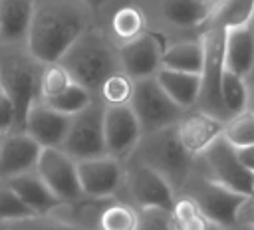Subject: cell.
Masks as SVG:
<instances>
[{
	"instance_id": "cell-18",
	"label": "cell",
	"mask_w": 254,
	"mask_h": 230,
	"mask_svg": "<svg viewBox=\"0 0 254 230\" xmlns=\"http://www.w3.org/2000/svg\"><path fill=\"white\" fill-rule=\"evenodd\" d=\"M42 147L24 131H12L0 141V180L14 178L36 169Z\"/></svg>"
},
{
	"instance_id": "cell-3",
	"label": "cell",
	"mask_w": 254,
	"mask_h": 230,
	"mask_svg": "<svg viewBox=\"0 0 254 230\" xmlns=\"http://www.w3.org/2000/svg\"><path fill=\"white\" fill-rule=\"evenodd\" d=\"M129 159H135L159 172L175 190V194H181L187 180L194 172V159L181 147L175 127L141 135Z\"/></svg>"
},
{
	"instance_id": "cell-9",
	"label": "cell",
	"mask_w": 254,
	"mask_h": 230,
	"mask_svg": "<svg viewBox=\"0 0 254 230\" xmlns=\"http://www.w3.org/2000/svg\"><path fill=\"white\" fill-rule=\"evenodd\" d=\"M103 103L91 101L83 111L69 119L67 135L62 143V151L75 163L105 155L103 143Z\"/></svg>"
},
{
	"instance_id": "cell-7",
	"label": "cell",
	"mask_w": 254,
	"mask_h": 230,
	"mask_svg": "<svg viewBox=\"0 0 254 230\" xmlns=\"http://www.w3.org/2000/svg\"><path fill=\"white\" fill-rule=\"evenodd\" d=\"M224 28L206 26L200 34L202 40V67H200V91L196 109H202L222 121L226 113L220 103V77L224 71Z\"/></svg>"
},
{
	"instance_id": "cell-41",
	"label": "cell",
	"mask_w": 254,
	"mask_h": 230,
	"mask_svg": "<svg viewBox=\"0 0 254 230\" xmlns=\"http://www.w3.org/2000/svg\"><path fill=\"white\" fill-rule=\"evenodd\" d=\"M246 83H248V109L254 111V73L246 79Z\"/></svg>"
},
{
	"instance_id": "cell-19",
	"label": "cell",
	"mask_w": 254,
	"mask_h": 230,
	"mask_svg": "<svg viewBox=\"0 0 254 230\" xmlns=\"http://www.w3.org/2000/svg\"><path fill=\"white\" fill-rule=\"evenodd\" d=\"M224 67L244 79L254 73V30L250 22L226 28Z\"/></svg>"
},
{
	"instance_id": "cell-39",
	"label": "cell",
	"mask_w": 254,
	"mask_h": 230,
	"mask_svg": "<svg viewBox=\"0 0 254 230\" xmlns=\"http://www.w3.org/2000/svg\"><path fill=\"white\" fill-rule=\"evenodd\" d=\"M236 157H238V161L242 163V167H244L248 172L254 174V145L236 149Z\"/></svg>"
},
{
	"instance_id": "cell-15",
	"label": "cell",
	"mask_w": 254,
	"mask_h": 230,
	"mask_svg": "<svg viewBox=\"0 0 254 230\" xmlns=\"http://www.w3.org/2000/svg\"><path fill=\"white\" fill-rule=\"evenodd\" d=\"M77 180L83 196L117 198L123 182V163L109 155L77 161Z\"/></svg>"
},
{
	"instance_id": "cell-44",
	"label": "cell",
	"mask_w": 254,
	"mask_h": 230,
	"mask_svg": "<svg viewBox=\"0 0 254 230\" xmlns=\"http://www.w3.org/2000/svg\"><path fill=\"white\" fill-rule=\"evenodd\" d=\"M0 230H8V228H6V224H2V222H0Z\"/></svg>"
},
{
	"instance_id": "cell-20",
	"label": "cell",
	"mask_w": 254,
	"mask_h": 230,
	"mask_svg": "<svg viewBox=\"0 0 254 230\" xmlns=\"http://www.w3.org/2000/svg\"><path fill=\"white\" fill-rule=\"evenodd\" d=\"M36 0H0V46L20 48L26 44Z\"/></svg>"
},
{
	"instance_id": "cell-21",
	"label": "cell",
	"mask_w": 254,
	"mask_h": 230,
	"mask_svg": "<svg viewBox=\"0 0 254 230\" xmlns=\"http://www.w3.org/2000/svg\"><path fill=\"white\" fill-rule=\"evenodd\" d=\"M147 32H149L147 10L137 2H129V4H121L119 8H115L111 12L105 36L109 38V42L115 48H121L129 42L141 38Z\"/></svg>"
},
{
	"instance_id": "cell-28",
	"label": "cell",
	"mask_w": 254,
	"mask_h": 230,
	"mask_svg": "<svg viewBox=\"0 0 254 230\" xmlns=\"http://www.w3.org/2000/svg\"><path fill=\"white\" fill-rule=\"evenodd\" d=\"M73 83L71 75L67 69L60 63H42L40 65V75H38V101L46 103L62 95L69 85Z\"/></svg>"
},
{
	"instance_id": "cell-5",
	"label": "cell",
	"mask_w": 254,
	"mask_h": 230,
	"mask_svg": "<svg viewBox=\"0 0 254 230\" xmlns=\"http://www.w3.org/2000/svg\"><path fill=\"white\" fill-rule=\"evenodd\" d=\"M117 198L131 204L135 210H171L177 194L159 172H155L153 169L145 167L135 159H127L123 163V182Z\"/></svg>"
},
{
	"instance_id": "cell-32",
	"label": "cell",
	"mask_w": 254,
	"mask_h": 230,
	"mask_svg": "<svg viewBox=\"0 0 254 230\" xmlns=\"http://www.w3.org/2000/svg\"><path fill=\"white\" fill-rule=\"evenodd\" d=\"M137 226V210L119 200L113 198L99 214L97 230H135Z\"/></svg>"
},
{
	"instance_id": "cell-6",
	"label": "cell",
	"mask_w": 254,
	"mask_h": 230,
	"mask_svg": "<svg viewBox=\"0 0 254 230\" xmlns=\"http://www.w3.org/2000/svg\"><path fill=\"white\" fill-rule=\"evenodd\" d=\"M194 171L212 182H218L242 196L254 192V174L248 172L236 157V149L222 137L194 159Z\"/></svg>"
},
{
	"instance_id": "cell-23",
	"label": "cell",
	"mask_w": 254,
	"mask_h": 230,
	"mask_svg": "<svg viewBox=\"0 0 254 230\" xmlns=\"http://www.w3.org/2000/svg\"><path fill=\"white\" fill-rule=\"evenodd\" d=\"M113 198H93V196H79L67 202H60L52 216H56L58 220L79 228V230H97V220L101 210L111 202Z\"/></svg>"
},
{
	"instance_id": "cell-14",
	"label": "cell",
	"mask_w": 254,
	"mask_h": 230,
	"mask_svg": "<svg viewBox=\"0 0 254 230\" xmlns=\"http://www.w3.org/2000/svg\"><path fill=\"white\" fill-rule=\"evenodd\" d=\"M141 127L137 123V117L133 115L129 105L123 107H105L103 109V143H105V155L125 163L139 139H141Z\"/></svg>"
},
{
	"instance_id": "cell-42",
	"label": "cell",
	"mask_w": 254,
	"mask_h": 230,
	"mask_svg": "<svg viewBox=\"0 0 254 230\" xmlns=\"http://www.w3.org/2000/svg\"><path fill=\"white\" fill-rule=\"evenodd\" d=\"M226 230H254V228H248V226H240V224H232L230 228H226Z\"/></svg>"
},
{
	"instance_id": "cell-2",
	"label": "cell",
	"mask_w": 254,
	"mask_h": 230,
	"mask_svg": "<svg viewBox=\"0 0 254 230\" xmlns=\"http://www.w3.org/2000/svg\"><path fill=\"white\" fill-rule=\"evenodd\" d=\"M60 63L67 69L73 83L87 89L93 97L97 95L99 85L111 73L119 71L117 48L97 26L87 28L64 54Z\"/></svg>"
},
{
	"instance_id": "cell-4",
	"label": "cell",
	"mask_w": 254,
	"mask_h": 230,
	"mask_svg": "<svg viewBox=\"0 0 254 230\" xmlns=\"http://www.w3.org/2000/svg\"><path fill=\"white\" fill-rule=\"evenodd\" d=\"M40 65L26 54L8 52L0 56V89L10 97L16 111V131L24 129V119L30 107L38 101Z\"/></svg>"
},
{
	"instance_id": "cell-12",
	"label": "cell",
	"mask_w": 254,
	"mask_h": 230,
	"mask_svg": "<svg viewBox=\"0 0 254 230\" xmlns=\"http://www.w3.org/2000/svg\"><path fill=\"white\" fill-rule=\"evenodd\" d=\"M151 4L161 24L181 32L183 38L200 36L216 6L206 0H151Z\"/></svg>"
},
{
	"instance_id": "cell-11",
	"label": "cell",
	"mask_w": 254,
	"mask_h": 230,
	"mask_svg": "<svg viewBox=\"0 0 254 230\" xmlns=\"http://www.w3.org/2000/svg\"><path fill=\"white\" fill-rule=\"evenodd\" d=\"M34 172L60 202H67L81 196L77 180V163L62 149H42Z\"/></svg>"
},
{
	"instance_id": "cell-17",
	"label": "cell",
	"mask_w": 254,
	"mask_h": 230,
	"mask_svg": "<svg viewBox=\"0 0 254 230\" xmlns=\"http://www.w3.org/2000/svg\"><path fill=\"white\" fill-rule=\"evenodd\" d=\"M67 115L58 113L42 101H36L24 119V133L32 137L42 149H60L69 127Z\"/></svg>"
},
{
	"instance_id": "cell-26",
	"label": "cell",
	"mask_w": 254,
	"mask_h": 230,
	"mask_svg": "<svg viewBox=\"0 0 254 230\" xmlns=\"http://www.w3.org/2000/svg\"><path fill=\"white\" fill-rule=\"evenodd\" d=\"M173 230H226L224 226L210 220L189 196L179 194L169 210Z\"/></svg>"
},
{
	"instance_id": "cell-37",
	"label": "cell",
	"mask_w": 254,
	"mask_h": 230,
	"mask_svg": "<svg viewBox=\"0 0 254 230\" xmlns=\"http://www.w3.org/2000/svg\"><path fill=\"white\" fill-rule=\"evenodd\" d=\"M16 131V111L10 97L0 89V135Z\"/></svg>"
},
{
	"instance_id": "cell-30",
	"label": "cell",
	"mask_w": 254,
	"mask_h": 230,
	"mask_svg": "<svg viewBox=\"0 0 254 230\" xmlns=\"http://www.w3.org/2000/svg\"><path fill=\"white\" fill-rule=\"evenodd\" d=\"M254 12V0H218L206 26L232 28L250 22Z\"/></svg>"
},
{
	"instance_id": "cell-10",
	"label": "cell",
	"mask_w": 254,
	"mask_h": 230,
	"mask_svg": "<svg viewBox=\"0 0 254 230\" xmlns=\"http://www.w3.org/2000/svg\"><path fill=\"white\" fill-rule=\"evenodd\" d=\"M181 194L189 196L210 220H214L216 224H220L224 228H230L234 224L236 210L244 198L242 194H238V192H234V190H230L218 182L208 180L206 176L198 174L196 171L187 180Z\"/></svg>"
},
{
	"instance_id": "cell-31",
	"label": "cell",
	"mask_w": 254,
	"mask_h": 230,
	"mask_svg": "<svg viewBox=\"0 0 254 230\" xmlns=\"http://www.w3.org/2000/svg\"><path fill=\"white\" fill-rule=\"evenodd\" d=\"M222 139L234 149L254 145V111L244 109L236 115H230L224 121Z\"/></svg>"
},
{
	"instance_id": "cell-47",
	"label": "cell",
	"mask_w": 254,
	"mask_h": 230,
	"mask_svg": "<svg viewBox=\"0 0 254 230\" xmlns=\"http://www.w3.org/2000/svg\"><path fill=\"white\" fill-rule=\"evenodd\" d=\"M252 194H254V192H252Z\"/></svg>"
},
{
	"instance_id": "cell-22",
	"label": "cell",
	"mask_w": 254,
	"mask_h": 230,
	"mask_svg": "<svg viewBox=\"0 0 254 230\" xmlns=\"http://www.w3.org/2000/svg\"><path fill=\"white\" fill-rule=\"evenodd\" d=\"M14 192L16 196L24 202V206L34 214V216H46L52 214L54 208L60 204V200L50 192V188L40 180V176L32 171V172H24L18 174L14 178L4 180Z\"/></svg>"
},
{
	"instance_id": "cell-16",
	"label": "cell",
	"mask_w": 254,
	"mask_h": 230,
	"mask_svg": "<svg viewBox=\"0 0 254 230\" xmlns=\"http://www.w3.org/2000/svg\"><path fill=\"white\" fill-rule=\"evenodd\" d=\"M222 127H224L222 119H218L202 109L192 107L181 115V119L175 125V131H177V139H179L181 147L187 151V155L196 159L216 139L222 137Z\"/></svg>"
},
{
	"instance_id": "cell-43",
	"label": "cell",
	"mask_w": 254,
	"mask_h": 230,
	"mask_svg": "<svg viewBox=\"0 0 254 230\" xmlns=\"http://www.w3.org/2000/svg\"><path fill=\"white\" fill-rule=\"evenodd\" d=\"M250 24H252V30H254V12H252V18H250Z\"/></svg>"
},
{
	"instance_id": "cell-34",
	"label": "cell",
	"mask_w": 254,
	"mask_h": 230,
	"mask_svg": "<svg viewBox=\"0 0 254 230\" xmlns=\"http://www.w3.org/2000/svg\"><path fill=\"white\" fill-rule=\"evenodd\" d=\"M28 216H34V214L24 206V202L16 196V192L6 182L0 180V222L10 224V222L24 220Z\"/></svg>"
},
{
	"instance_id": "cell-36",
	"label": "cell",
	"mask_w": 254,
	"mask_h": 230,
	"mask_svg": "<svg viewBox=\"0 0 254 230\" xmlns=\"http://www.w3.org/2000/svg\"><path fill=\"white\" fill-rule=\"evenodd\" d=\"M135 230H173L169 210H163V208L137 210V226H135Z\"/></svg>"
},
{
	"instance_id": "cell-40",
	"label": "cell",
	"mask_w": 254,
	"mask_h": 230,
	"mask_svg": "<svg viewBox=\"0 0 254 230\" xmlns=\"http://www.w3.org/2000/svg\"><path fill=\"white\" fill-rule=\"evenodd\" d=\"M79 2H81V4H83V6L93 14V18H95V16H97V14H99V12H101V10H103L111 0H79Z\"/></svg>"
},
{
	"instance_id": "cell-45",
	"label": "cell",
	"mask_w": 254,
	"mask_h": 230,
	"mask_svg": "<svg viewBox=\"0 0 254 230\" xmlns=\"http://www.w3.org/2000/svg\"><path fill=\"white\" fill-rule=\"evenodd\" d=\"M206 2H212V4H216V2H218V0H206Z\"/></svg>"
},
{
	"instance_id": "cell-29",
	"label": "cell",
	"mask_w": 254,
	"mask_h": 230,
	"mask_svg": "<svg viewBox=\"0 0 254 230\" xmlns=\"http://www.w3.org/2000/svg\"><path fill=\"white\" fill-rule=\"evenodd\" d=\"M133 87H135V81L119 69L99 85L95 99L103 103V107H123L131 103Z\"/></svg>"
},
{
	"instance_id": "cell-13",
	"label": "cell",
	"mask_w": 254,
	"mask_h": 230,
	"mask_svg": "<svg viewBox=\"0 0 254 230\" xmlns=\"http://www.w3.org/2000/svg\"><path fill=\"white\" fill-rule=\"evenodd\" d=\"M163 48H165L163 38L149 30L141 38L117 48L119 69L125 75H129L133 81L151 79L161 69Z\"/></svg>"
},
{
	"instance_id": "cell-38",
	"label": "cell",
	"mask_w": 254,
	"mask_h": 230,
	"mask_svg": "<svg viewBox=\"0 0 254 230\" xmlns=\"http://www.w3.org/2000/svg\"><path fill=\"white\" fill-rule=\"evenodd\" d=\"M234 224L254 228V194H248V196L242 198V202H240V206L236 210Z\"/></svg>"
},
{
	"instance_id": "cell-24",
	"label": "cell",
	"mask_w": 254,
	"mask_h": 230,
	"mask_svg": "<svg viewBox=\"0 0 254 230\" xmlns=\"http://www.w3.org/2000/svg\"><path fill=\"white\" fill-rule=\"evenodd\" d=\"M161 89L169 95V99L179 105L183 111L196 107L198 91H200V73H187V71H173L161 67L155 75Z\"/></svg>"
},
{
	"instance_id": "cell-25",
	"label": "cell",
	"mask_w": 254,
	"mask_h": 230,
	"mask_svg": "<svg viewBox=\"0 0 254 230\" xmlns=\"http://www.w3.org/2000/svg\"><path fill=\"white\" fill-rule=\"evenodd\" d=\"M202 40L196 38H183L165 44L161 56V67L173 71H187V73H200L202 67Z\"/></svg>"
},
{
	"instance_id": "cell-1",
	"label": "cell",
	"mask_w": 254,
	"mask_h": 230,
	"mask_svg": "<svg viewBox=\"0 0 254 230\" xmlns=\"http://www.w3.org/2000/svg\"><path fill=\"white\" fill-rule=\"evenodd\" d=\"M93 14L79 0H36L26 52L38 63H54L93 24Z\"/></svg>"
},
{
	"instance_id": "cell-27",
	"label": "cell",
	"mask_w": 254,
	"mask_h": 230,
	"mask_svg": "<svg viewBox=\"0 0 254 230\" xmlns=\"http://www.w3.org/2000/svg\"><path fill=\"white\" fill-rule=\"evenodd\" d=\"M220 103L226 113V119L230 115H236L244 109H248V83L244 77L232 73L224 67L220 77Z\"/></svg>"
},
{
	"instance_id": "cell-33",
	"label": "cell",
	"mask_w": 254,
	"mask_h": 230,
	"mask_svg": "<svg viewBox=\"0 0 254 230\" xmlns=\"http://www.w3.org/2000/svg\"><path fill=\"white\" fill-rule=\"evenodd\" d=\"M91 101H95V97H93L87 89H83V87L77 85V83H71L62 95H58V97L52 99V101H46V105L52 107V109H56V111L62 113V115L73 117V115H77L79 111H83L87 105H91Z\"/></svg>"
},
{
	"instance_id": "cell-35",
	"label": "cell",
	"mask_w": 254,
	"mask_h": 230,
	"mask_svg": "<svg viewBox=\"0 0 254 230\" xmlns=\"http://www.w3.org/2000/svg\"><path fill=\"white\" fill-rule=\"evenodd\" d=\"M6 228L8 230H79V228H73V226L58 220L52 214H46V216H28L24 220L6 224Z\"/></svg>"
},
{
	"instance_id": "cell-8",
	"label": "cell",
	"mask_w": 254,
	"mask_h": 230,
	"mask_svg": "<svg viewBox=\"0 0 254 230\" xmlns=\"http://www.w3.org/2000/svg\"><path fill=\"white\" fill-rule=\"evenodd\" d=\"M129 107L137 117V123L143 135L161 131L167 127H175L181 115L185 113L179 105H175L169 99V95L161 89L155 77L135 81Z\"/></svg>"
},
{
	"instance_id": "cell-46",
	"label": "cell",
	"mask_w": 254,
	"mask_h": 230,
	"mask_svg": "<svg viewBox=\"0 0 254 230\" xmlns=\"http://www.w3.org/2000/svg\"><path fill=\"white\" fill-rule=\"evenodd\" d=\"M2 137H4V135H0V141H2Z\"/></svg>"
}]
</instances>
